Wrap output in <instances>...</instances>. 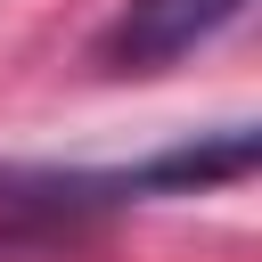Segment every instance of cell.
Wrapping results in <instances>:
<instances>
[{
    "label": "cell",
    "instance_id": "6da1fadb",
    "mask_svg": "<svg viewBox=\"0 0 262 262\" xmlns=\"http://www.w3.org/2000/svg\"><path fill=\"white\" fill-rule=\"evenodd\" d=\"M254 0H131L115 25H106V41H98V57L115 66V74H164L172 57H188V49H205L221 25H237Z\"/></svg>",
    "mask_w": 262,
    "mask_h": 262
}]
</instances>
